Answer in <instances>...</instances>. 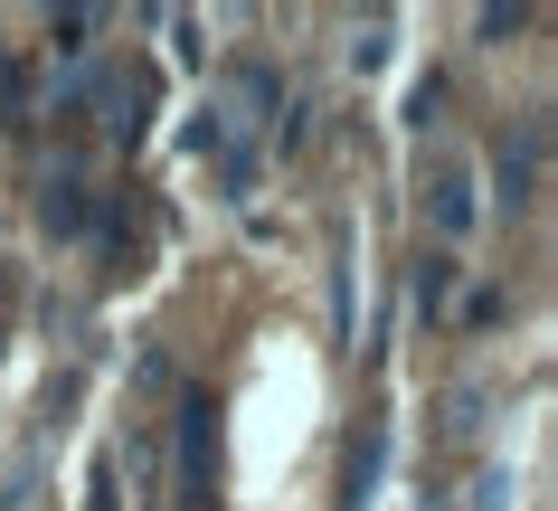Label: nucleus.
<instances>
[{
  "label": "nucleus",
  "mask_w": 558,
  "mask_h": 511,
  "mask_svg": "<svg viewBox=\"0 0 558 511\" xmlns=\"http://www.w3.org/2000/svg\"><path fill=\"white\" fill-rule=\"evenodd\" d=\"M86 218H95L86 171H48V228H58V238H86Z\"/></svg>",
  "instance_id": "7ed1b4c3"
},
{
  "label": "nucleus",
  "mask_w": 558,
  "mask_h": 511,
  "mask_svg": "<svg viewBox=\"0 0 558 511\" xmlns=\"http://www.w3.org/2000/svg\"><path fill=\"white\" fill-rule=\"evenodd\" d=\"M445 284H454V266H436V256H426V275H416V303H426V313H445Z\"/></svg>",
  "instance_id": "423d86ee"
},
{
  "label": "nucleus",
  "mask_w": 558,
  "mask_h": 511,
  "mask_svg": "<svg viewBox=\"0 0 558 511\" xmlns=\"http://www.w3.org/2000/svg\"><path fill=\"white\" fill-rule=\"evenodd\" d=\"M436 228H445V238H464V228H473V181H464V171H445V181H436Z\"/></svg>",
  "instance_id": "39448f33"
},
{
  "label": "nucleus",
  "mask_w": 558,
  "mask_h": 511,
  "mask_svg": "<svg viewBox=\"0 0 558 511\" xmlns=\"http://www.w3.org/2000/svg\"><path fill=\"white\" fill-rule=\"evenodd\" d=\"M501 199H511V209L539 199V123H521V133L501 143Z\"/></svg>",
  "instance_id": "f03ea898"
},
{
  "label": "nucleus",
  "mask_w": 558,
  "mask_h": 511,
  "mask_svg": "<svg viewBox=\"0 0 558 511\" xmlns=\"http://www.w3.org/2000/svg\"><path fill=\"white\" fill-rule=\"evenodd\" d=\"M208 492V398H180V502Z\"/></svg>",
  "instance_id": "f257e3e1"
},
{
  "label": "nucleus",
  "mask_w": 558,
  "mask_h": 511,
  "mask_svg": "<svg viewBox=\"0 0 558 511\" xmlns=\"http://www.w3.org/2000/svg\"><path fill=\"white\" fill-rule=\"evenodd\" d=\"M143 105H151L143 76H105V133H114V143H133V133H143Z\"/></svg>",
  "instance_id": "20e7f679"
}]
</instances>
